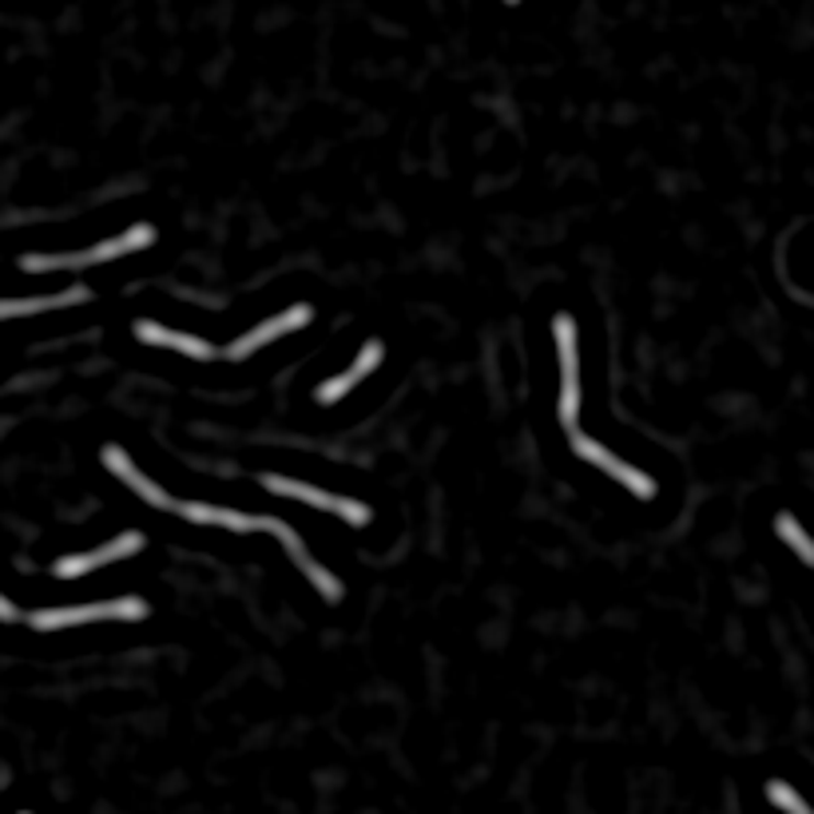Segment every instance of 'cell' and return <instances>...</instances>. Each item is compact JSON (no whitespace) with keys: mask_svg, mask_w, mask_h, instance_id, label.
<instances>
[{"mask_svg":"<svg viewBox=\"0 0 814 814\" xmlns=\"http://www.w3.org/2000/svg\"><path fill=\"white\" fill-rule=\"evenodd\" d=\"M88 298H92L88 286H72V291H60V294H44V298H0V318H24V314L60 310V306L88 303Z\"/></svg>","mask_w":814,"mask_h":814,"instance_id":"4fadbf2b","label":"cell"},{"mask_svg":"<svg viewBox=\"0 0 814 814\" xmlns=\"http://www.w3.org/2000/svg\"><path fill=\"white\" fill-rule=\"evenodd\" d=\"M104 465H108V473H112L115 481H124L127 489H136L139 497L151 505V509H176V501H171L168 493L159 489L151 477H144V473L136 470V461L127 457L120 445H104Z\"/></svg>","mask_w":814,"mask_h":814,"instance_id":"ba28073f","label":"cell"},{"mask_svg":"<svg viewBox=\"0 0 814 814\" xmlns=\"http://www.w3.org/2000/svg\"><path fill=\"white\" fill-rule=\"evenodd\" d=\"M0 620H9V624H12V620H21V612H16V608L4 600V596H0Z\"/></svg>","mask_w":814,"mask_h":814,"instance_id":"e0dca14e","label":"cell"},{"mask_svg":"<svg viewBox=\"0 0 814 814\" xmlns=\"http://www.w3.org/2000/svg\"><path fill=\"white\" fill-rule=\"evenodd\" d=\"M139 549H144V533H120L115 541H108L104 549H95V553H80V556H64V561H56L53 573L60 576V580H76V576L95 573V568H104V564L124 561V556H136Z\"/></svg>","mask_w":814,"mask_h":814,"instance_id":"52a82bcc","label":"cell"},{"mask_svg":"<svg viewBox=\"0 0 814 814\" xmlns=\"http://www.w3.org/2000/svg\"><path fill=\"white\" fill-rule=\"evenodd\" d=\"M262 485H267L271 493H279V497H291V501L310 505V509L335 512V517H342V521H350V524H365V521H370V509H365L362 501H350V497H335V493L314 489V485H303V481L274 477V473H267V477H262Z\"/></svg>","mask_w":814,"mask_h":814,"instance_id":"3957f363","label":"cell"},{"mask_svg":"<svg viewBox=\"0 0 814 814\" xmlns=\"http://www.w3.org/2000/svg\"><path fill=\"white\" fill-rule=\"evenodd\" d=\"M509 4H517V0H509Z\"/></svg>","mask_w":814,"mask_h":814,"instance_id":"ac0fdd59","label":"cell"},{"mask_svg":"<svg viewBox=\"0 0 814 814\" xmlns=\"http://www.w3.org/2000/svg\"><path fill=\"white\" fill-rule=\"evenodd\" d=\"M775 536H779L806 568H814V536L806 533L803 521H799L794 512H779V517H775Z\"/></svg>","mask_w":814,"mask_h":814,"instance_id":"5bb4252c","label":"cell"},{"mask_svg":"<svg viewBox=\"0 0 814 814\" xmlns=\"http://www.w3.org/2000/svg\"><path fill=\"white\" fill-rule=\"evenodd\" d=\"M176 512L195 524H223L230 533H255V529H262V517L235 512V509H215V505H199V501H176Z\"/></svg>","mask_w":814,"mask_h":814,"instance_id":"7c38bea8","label":"cell"},{"mask_svg":"<svg viewBox=\"0 0 814 814\" xmlns=\"http://www.w3.org/2000/svg\"><path fill=\"white\" fill-rule=\"evenodd\" d=\"M310 318H314V310H310L306 303L291 306V310H282L279 318H267L262 326H255L251 335H242L239 342H230V346H227V354L235 358V362H242V358H251L255 350H262V346L274 342V338L294 335V330H303V326H310Z\"/></svg>","mask_w":814,"mask_h":814,"instance_id":"8992f818","label":"cell"},{"mask_svg":"<svg viewBox=\"0 0 814 814\" xmlns=\"http://www.w3.org/2000/svg\"><path fill=\"white\" fill-rule=\"evenodd\" d=\"M156 242V227L151 223H136L132 230H124L120 239H108L100 247H88V251L72 255V267H95V262H108V259H120V255H136L144 247Z\"/></svg>","mask_w":814,"mask_h":814,"instance_id":"30bf717a","label":"cell"},{"mask_svg":"<svg viewBox=\"0 0 814 814\" xmlns=\"http://www.w3.org/2000/svg\"><path fill=\"white\" fill-rule=\"evenodd\" d=\"M573 450H576V457H585L588 465L604 470L608 477L620 481V485H628V489L636 493V497H644V501H652V497H656V481L647 477V473L632 470V465H628V461H620L617 453H608L600 441L585 438V433H573Z\"/></svg>","mask_w":814,"mask_h":814,"instance_id":"5b68a950","label":"cell"},{"mask_svg":"<svg viewBox=\"0 0 814 814\" xmlns=\"http://www.w3.org/2000/svg\"><path fill=\"white\" fill-rule=\"evenodd\" d=\"M21 267L24 271H64L72 267V255H24Z\"/></svg>","mask_w":814,"mask_h":814,"instance_id":"2e32d148","label":"cell"},{"mask_svg":"<svg viewBox=\"0 0 814 814\" xmlns=\"http://www.w3.org/2000/svg\"><path fill=\"white\" fill-rule=\"evenodd\" d=\"M767 799H771L783 814H814L811 803H806L791 783H783V779H771V783H767Z\"/></svg>","mask_w":814,"mask_h":814,"instance_id":"9a60e30c","label":"cell"},{"mask_svg":"<svg viewBox=\"0 0 814 814\" xmlns=\"http://www.w3.org/2000/svg\"><path fill=\"white\" fill-rule=\"evenodd\" d=\"M136 338L144 346H163V350H179V354L199 358V362L215 358V346H211V342H203V338H195V335H176V330H168V326H159V323H147V318H139V323H136Z\"/></svg>","mask_w":814,"mask_h":814,"instance_id":"8fae6325","label":"cell"},{"mask_svg":"<svg viewBox=\"0 0 814 814\" xmlns=\"http://www.w3.org/2000/svg\"><path fill=\"white\" fill-rule=\"evenodd\" d=\"M553 335H556V358H561V414L564 426H576L580 418V365H576V323L568 314H556L553 318Z\"/></svg>","mask_w":814,"mask_h":814,"instance_id":"7a4b0ae2","label":"cell"},{"mask_svg":"<svg viewBox=\"0 0 814 814\" xmlns=\"http://www.w3.org/2000/svg\"><path fill=\"white\" fill-rule=\"evenodd\" d=\"M262 529H267V533H271V536H279V541L286 544V553L294 556V564H298V573H303L306 580H310V585L318 588V592H323V600H326V604H338V600H342V580H338V576H330V573H326L323 564L314 561L310 553H306V549H303V541H298V533H294L291 524H286V521H279V517H262Z\"/></svg>","mask_w":814,"mask_h":814,"instance_id":"277c9868","label":"cell"},{"mask_svg":"<svg viewBox=\"0 0 814 814\" xmlns=\"http://www.w3.org/2000/svg\"><path fill=\"white\" fill-rule=\"evenodd\" d=\"M147 604L139 596H115L104 604H80V608H41L32 612L29 624L36 632H56V628H72V624H92V620H144Z\"/></svg>","mask_w":814,"mask_h":814,"instance_id":"6da1fadb","label":"cell"},{"mask_svg":"<svg viewBox=\"0 0 814 814\" xmlns=\"http://www.w3.org/2000/svg\"><path fill=\"white\" fill-rule=\"evenodd\" d=\"M382 358H386V346H382V342H365L362 354L354 358V365H350L346 374L330 377V382H323V386H318V402H323V406H335L338 397L350 394V389H354L365 374H374L377 365H382Z\"/></svg>","mask_w":814,"mask_h":814,"instance_id":"9c48e42d","label":"cell"}]
</instances>
